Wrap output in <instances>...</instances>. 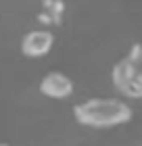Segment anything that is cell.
<instances>
[{
  "mask_svg": "<svg viewBox=\"0 0 142 146\" xmlns=\"http://www.w3.org/2000/svg\"><path fill=\"white\" fill-rule=\"evenodd\" d=\"M55 46V34L48 27H38L21 38V52L29 58L46 56Z\"/></svg>",
  "mask_w": 142,
  "mask_h": 146,
  "instance_id": "obj_2",
  "label": "cell"
},
{
  "mask_svg": "<svg viewBox=\"0 0 142 146\" xmlns=\"http://www.w3.org/2000/svg\"><path fill=\"white\" fill-rule=\"evenodd\" d=\"M111 79H113L115 90H119L123 96L142 98V82L132 73V69H130V65H127L125 58H121V61H117L113 65Z\"/></svg>",
  "mask_w": 142,
  "mask_h": 146,
  "instance_id": "obj_3",
  "label": "cell"
},
{
  "mask_svg": "<svg viewBox=\"0 0 142 146\" xmlns=\"http://www.w3.org/2000/svg\"><path fill=\"white\" fill-rule=\"evenodd\" d=\"M73 117L79 125H86V127L109 129V127L127 123L134 117V111L121 98L96 96V98H88V100L77 102L73 107Z\"/></svg>",
  "mask_w": 142,
  "mask_h": 146,
  "instance_id": "obj_1",
  "label": "cell"
},
{
  "mask_svg": "<svg viewBox=\"0 0 142 146\" xmlns=\"http://www.w3.org/2000/svg\"><path fill=\"white\" fill-rule=\"evenodd\" d=\"M73 90H75V84L73 79L63 71H48L46 75L40 79V92L48 98H55V100H63V98L71 96Z\"/></svg>",
  "mask_w": 142,
  "mask_h": 146,
  "instance_id": "obj_4",
  "label": "cell"
},
{
  "mask_svg": "<svg viewBox=\"0 0 142 146\" xmlns=\"http://www.w3.org/2000/svg\"><path fill=\"white\" fill-rule=\"evenodd\" d=\"M123 58L127 61V65H130L132 73L142 82V44H134Z\"/></svg>",
  "mask_w": 142,
  "mask_h": 146,
  "instance_id": "obj_6",
  "label": "cell"
},
{
  "mask_svg": "<svg viewBox=\"0 0 142 146\" xmlns=\"http://www.w3.org/2000/svg\"><path fill=\"white\" fill-rule=\"evenodd\" d=\"M65 2L63 0H40L38 21L44 25H61L65 19Z\"/></svg>",
  "mask_w": 142,
  "mask_h": 146,
  "instance_id": "obj_5",
  "label": "cell"
},
{
  "mask_svg": "<svg viewBox=\"0 0 142 146\" xmlns=\"http://www.w3.org/2000/svg\"><path fill=\"white\" fill-rule=\"evenodd\" d=\"M0 146H9V144H6V142H0Z\"/></svg>",
  "mask_w": 142,
  "mask_h": 146,
  "instance_id": "obj_7",
  "label": "cell"
}]
</instances>
